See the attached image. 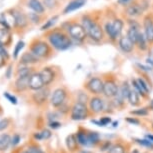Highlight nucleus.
Instances as JSON below:
<instances>
[{
  "mask_svg": "<svg viewBox=\"0 0 153 153\" xmlns=\"http://www.w3.org/2000/svg\"><path fill=\"white\" fill-rule=\"evenodd\" d=\"M127 23H128L129 27L137 28V29L140 30V24L136 21V20H134V19H128V20H127Z\"/></svg>",
  "mask_w": 153,
  "mask_h": 153,
  "instance_id": "43",
  "label": "nucleus"
},
{
  "mask_svg": "<svg viewBox=\"0 0 153 153\" xmlns=\"http://www.w3.org/2000/svg\"><path fill=\"white\" fill-rule=\"evenodd\" d=\"M126 121L127 122H129V123H131V124H139L140 122H139V120L138 119H135V118H131V117H129V118H127L126 119Z\"/></svg>",
  "mask_w": 153,
  "mask_h": 153,
  "instance_id": "51",
  "label": "nucleus"
},
{
  "mask_svg": "<svg viewBox=\"0 0 153 153\" xmlns=\"http://www.w3.org/2000/svg\"><path fill=\"white\" fill-rule=\"evenodd\" d=\"M33 74L32 72V68L28 67V66H24V67H21L17 70V78H20V77H29Z\"/></svg>",
  "mask_w": 153,
  "mask_h": 153,
  "instance_id": "28",
  "label": "nucleus"
},
{
  "mask_svg": "<svg viewBox=\"0 0 153 153\" xmlns=\"http://www.w3.org/2000/svg\"><path fill=\"white\" fill-rule=\"evenodd\" d=\"M11 144V137L8 134L0 135V151H5Z\"/></svg>",
  "mask_w": 153,
  "mask_h": 153,
  "instance_id": "26",
  "label": "nucleus"
},
{
  "mask_svg": "<svg viewBox=\"0 0 153 153\" xmlns=\"http://www.w3.org/2000/svg\"><path fill=\"white\" fill-rule=\"evenodd\" d=\"M66 146H67V148L70 150V151H76L77 147H78V142H77V139H76V135H74V134L68 135L67 138H66Z\"/></svg>",
  "mask_w": 153,
  "mask_h": 153,
  "instance_id": "24",
  "label": "nucleus"
},
{
  "mask_svg": "<svg viewBox=\"0 0 153 153\" xmlns=\"http://www.w3.org/2000/svg\"><path fill=\"white\" fill-rule=\"evenodd\" d=\"M139 33H140V30L137 29V28L128 27V29H127V31H126V36L128 37V38L135 44L136 41H137V38H138Z\"/></svg>",
  "mask_w": 153,
  "mask_h": 153,
  "instance_id": "27",
  "label": "nucleus"
},
{
  "mask_svg": "<svg viewBox=\"0 0 153 153\" xmlns=\"http://www.w3.org/2000/svg\"><path fill=\"white\" fill-rule=\"evenodd\" d=\"M89 110L94 114H99L104 110V100L101 97L94 95L89 99Z\"/></svg>",
  "mask_w": 153,
  "mask_h": 153,
  "instance_id": "11",
  "label": "nucleus"
},
{
  "mask_svg": "<svg viewBox=\"0 0 153 153\" xmlns=\"http://www.w3.org/2000/svg\"><path fill=\"white\" fill-rule=\"evenodd\" d=\"M111 143L109 142V141H107V142H104L102 144V145L100 146V150L101 151H106V150H109L111 148Z\"/></svg>",
  "mask_w": 153,
  "mask_h": 153,
  "instance_id": "48",
  "label": "nucleus"
},
{
  "mask_svg": "<svg viewBox=\"0 0 153 153\" xmlns=\"http://www.w3.org/2000/svg\"><path fill=\"white\" fill-rule=\"evenodd\" d=\"M50 93V90L47 87H43L39 90L35 91L32 94V99L37 105H42L43 103H45V101L47 100V98Z\"/></svg>",
  "mask_w": 153,
  "mask_h": 153,
  "instance_id": "14",
  "label": "nucleus"
},
{
  "mask_svg": "<svg viewBox=\"0 0 153 153\" xmlns=\"http://www.w3.org/2000/svg\"><path fill=\"white\" fill-rule=\"evenodd\" d=\"M24 45H25V43L22 41V40H20V41L17 42V44L15 45V48H14V51H13V57L14 58H17L19 55V53L21 52V50L23 48H24Z\"/></svg>",
  "mask_w": 153,
  "mask_h": 153,
  "instance_id": "35",
  "label": "nucleus"
},
{
  "mask_svg": "<svg viewBox=\"0 0 153 153\" xmlns=\"http://www.w3.org/2000/svg\"><path fill=\"white\" fill-rule=\"evenodd\" d=\"M81 153H90V152H89V151H87V150H83V151H82Z\"/></svg>",
  "mask_w": 153,
  "mask_h": 153,
  "instance_id": "57",
  "label": "nucleus"
},
{
  "mask_svg": "<svg viewBox=\"0 0 153 153\" xmlns=\"http://www.w3.org/2000/svg\"><path fill=\"white\" fill-rule=\"evenodd\" d=\"M22 153H43V151L39 148V147L33 145V146H30L29 148L26 149L25 151H23Z\"/></svg>",
  "mask_w": 153,
  "mask_h": 153,
  "instance_id": "41",
  "label": "nucleus"
},
{
  "mask_svg": "<svg viewBox=\"0 0 153 153\" xmlns=\"http://www.w3.org/2000/svg\"><path fill=\"white\" fill-rule=\"evenodd\" d=\"M49 126H50L51 128H53V129H57V128H59V127L61 126V124H60L58 121L53 120V121H51V122L49 123Z\"/></svg>",
  "mask_w": 153,
  "mask_h": 153,
  "instance_id": "49",
  "label": "nucleus"
},
{
  "mask_svg": "<svg viewBox=\"0 0 153 153\" xmlns=\"http://www.w3.org/2000/svg\"><path fill=\"white\" fill-rule=\"evenodd\" d=\"M146 137L148 138V140H150L151 142H153V135H147Z\"/></svg>",
  "mask_w": 153,
  "mask_h": 153,
  "instance_id": "55",
  "label": "nucleus"
},
{
  "mask_svg": "<svg viewBox=\"0 0 153 153\" xmlns=\"http://www.w3.org/2000/svg\"><path fill=\"white\" fill-rule=\"evenodd\" d=\"M5 64V58L0 54V67H2Z\"/></svg>",
  "mask_w": 153,
  "mask_h": 153,
  "instance_id": "52",
  "label": "nucleus"
},
{
  "mask_svg": "<svg viewBox=\"0 0 153 153\" xmlns=\"http://www.w3.org/2000/svg\"><path fill=\"white\" fill-rule=\"evenodd\" d=\"M88 114H89V109L87 108L86 104L79 102V101L74 103L73 106L71 107L70 117L72 120L75 121L84 120L88 117Z\"/></svg>",
  "mask_w": 153,
  "mask_h": 153,
  "instance_id": "6",
  "label": "nucleus"
},
{
  "mask_svg": "<svg viewBox=\"0 0 153 153\" xmlns=\"http://www.w3.org/2000/svg\"><path fill=\"white\" fill-rule=\"evenodd\" d=\"M30 51L36 57H38L39 59L47 58L51 54L50 45L46 41H43V40H36V41H34L32 44H31Z\"/></svg>",
  "mask_w": 153,
  "mask_h": 153,
  "instance_id": "5",
  "label": "nucleus"
},
{
  "mask_svg": "<svg viewBox=\"0 0 153 153\" xmlns=\"http://www.w3.org/2000/svg\"><path fill=\"white\" fill-rule=\"evenodd\" d=\"M86 1H87V0H71V1L66 5V7L64 8V10H63V13L67 14V13L72 12V11L80 9V8L85 5Z\"/></svg>",
  "mask_w": 153,
  "mask_h": 153,
  "instance_id": "18",
  "label": "nucleus"
},
{
  "mask_svg": "<svg viewBox=\"0 0 153 153\" xmlns=\"http://www.w3.org/2000/svg\"><path fill=\"white\" fill-rule=\"evenodd\" d=\"M150 106H151V108H153V100L150 102Z\"/></svg>",
  "mask_w": 153,
  "mask_h": 153,
  "instance_id": "58",
  "label": "nucleus"
},
{
  "mask_svg": "<svg viewBox=\"0 0 153 153\" xmlns=\"http://www.w3.org/2000/svg\"><path fill=\"white\" fill-rule=\"evenodd\" d=\"M137 81L139 83V85L141 86V88L143 89V91L145 92V93L148 95V92H149V87H148V84L144 81L142 78H137Z\"/></svg>",
  "mask_w": 153,
  "mask_h": 153,
  "instance_id": "40",
  "label": "nucleus"
},
{
  "mask_svg": "<svg viewBox=\"0 0 153 153\" xmlns=\"http://www.w3.org/2000/svg\"><path fill=\"white\" fill-rule=\"evenodd\" d=\"M8 124H9L8 119H1L0 120V131L4 130V129L8 126Z\"/></svg>",
  "mask_w": 153,
  "mask_h": 153,
  "instance_id": "47",
  "label": "nucleus"
},
{
  "mask_svg": "<svg viewBox=\"0 0 153 153\" xmlns=\"http://www.w3.org/2000/svg\"><path fill=\"white\" fill-rule=\"evenodd\" d=\"M28 7L30 8L33 12L37 14H43L45 12V6L40 0H28Z\"/></svg>",
  "mask_w": 153,
  "mask_h": 153,
  "instance_id": "20",
  "label": "nucleus"
},
{
  "mask_svg": "<svg viewBox=\"0 0 153 153\" xmlns=\"http://www.w3.org/2000/svg\"><path fill=\"white\" fill-rule=\"evenodd\" d=\"M118 45L124 53H131L135 48V44L126 35L120 36V38L118 39Z\"/></svg>",
  "mask_w": 153,
  "mask_h": 153,
  "instance_id": "15",
  "label": "nucleus"
},
{
  "mask_svg": "<svg viewBox=\"0 0 153 153\" xmlns=\"http://www.w3.org/2000/svg\"><path fill=\"white\" fill-rule=\"evenodd\" d=\"M58 20V15H55V16H53V17H51L50 19L47 20L44 24L42 25V27H41V30L42 31H45V30H48V29H50L51 27L53 26L54 24L56 23V21Z\"/></svg>",
  "mask_w": 153,
  "mask_h": 153,
  "instance_id": "32",
  "label": "nucleus"
},
{
  "mask_svg": "<svg viewBox=\"0 0 153 153\" xmlns=\"http://www.w3.org/2000/svg\"><path fill=\"white\" fill-rule=\"evenodd\" d=\"M127 100L129 101V103H130L132 106H138L140 103V95L137 93V91L135 90V89L132 88Z\"/></svg>",
  "mask_w": 153,
  "mask_h": 153,
  "instance_id": "25",
  "label": "nucleus"
},
{
  "mask_svg": "<svg viewBox=\"0 0 153 153\" xmlns=\"http://www.w3.org/2000/svg\"><path fill=\"white\" fill-rule=\"evenodd\" d=\"M118 4L122 5V6H127L128 4H130L132 2V0H117Z\"/></svg>",
  "mask_w": 153,
  "mask_h": 153,
  "instance_id": "50",
  "label": "nucleus"
},
{
  "mask_svg": "<svg viewBox=\"0 0 153 153\" xmlns=\"http://www.w3.org/2000/svg\"><path fill=\"white\" fill-rule=\"evenodd\" d=\"M76 139H77V142L80 145H88L89 144V141H88V135L87 133L83 131H78L76 133Z\"/></svg>",
  "mask_w": 153,
  "mask_h": 153,
  "instance_id": "29",
  "label": "nucleus"
},
{
  "mask_svg": "<svg viewBox=\"0 0 153 153\" xmlns=\"http://www.w3.org/2000/svg\"><path fill=\"white\" fill-rule=\"evenodd\" d=\"M40 134H41L42 139H49V138L51 137V135H52L51 131L48 130V129H44V130H42L41 132H40Z\"/></svg>",
  "mask_w": 153,
  "mask_h": 153,
  "instance_id": "44",
  "label": "nucleus"
},
{
  "mask_svg": "<svg viewBox=\"0 0 153 153\" xmlns=\"http://www.w3.org/2000/svg\"><path fill=\"white\" fill-rule=\"evenodd\" d=\"M20 135H18V134H15L14 136L11 138V145L12 146H15V145H17L19 142H20Z\"/></svg>",
  "mask_w": 153,
  "mask_h": 153,
  "instance_id": "46",
  "label": "nucleus"
},
{
  "mask_svg": "<svg viewBox=\"0 0 153 153\" xmlns=\"http://www.w3.org/2000/svg\"><path fill=\"white\" fill-rule=\"evenodd\" d=\"M130 113L133 115H137V116H146V115H148L149 112L146 108H141V109H138V110L131 111Z\"/></svg>",
  "mask_w": 153,
  "mask_h": 153,
  "instance_id": "39",
  "label": "nucleus"
},
{
  "mask_svg": "<svg viewBox=\"0 0 153 153\" xmlns=\"http://www.w3.org/2000/svg\"><path fill=\"white\" fill-rule=\"evenodd\" d=\"M66 32L68 33V35L70 36L71 39H73L77 42H83L87 37V33H86L85 29L81 25V23L68 22Z\"/></svg>",
  "mask_w": 153,
  "mask_h": 153,
  "instance_id": "4",
  "label": "nucleus"
},
{
  "mask_svg": "<svg viewBox=\"0 0 153 153\" xmlns=\"http://www.w3.org/2000/svg\"><path fill=\"white\" fill-rule=\"evenodd\" d=\"M4 97L6 98V99L9 101L10 103H12V104H17V99H16V97L15 96H13V95H11L9 94L8 92H5L4 93Z\"/></svg>",
  "mask_w": 153,
  "mask_h": 153,
  "instance_id": "42",
  "label": "nucleus"
},
{
  "mask_svg": "<svg viewBox=\"0 0 153 153\" xmlns=\"http://www.w3.org/2000/svg\"><path fill=\"white\" fill-rule=\"evenodd\" d=\"M103 86H104V81L99 77H92L86 82L85 87L86 89L92 93L93 95H99L102 94L103 92Z\"/></svg>",
  "mask_w": 153,
  "mask_h": 153,
  "instance_id": "7",
  "label": "nucleus"
},
{
  "mask_svg": "<svg viewBox=\"0 0 153 153\" xmlns=\"http://www.w3.org/2000/svg\"><path fill=\"white\" fill-rule=\"evenodd\" d=\"M135 141H136V142L141 146L146 147V148H149L151 150L153 149V143L150 140H147V139H135Z\"/></svg>",
  "mask_w": 153,
  "mask_h": 153,
  "instance_id": "36",
  "label": "nucleus"
},
{
  "mask_svg": "<svg viewBox=\"0 0 153 153\" xmlns=\"http://www.w3.org/2000/svg\"><path fill=\"white\" fill-rule=\"evenodd\" d=\"M34 137H35L36 139H38V140H41V139H42V137H41V134H40V132H39V133H35V134H34Z\"/></svg>",
  "mask_w": 153,
  "mask_h": 153,
  "instance_id": "54",
  "label": "nucleus"
},
{
  "mask_svg": "<svg viewBox=\"0 0 153 153\" xmlns=\"http://www.w3.org/2000/svg\"><path fill=\"white\" fill-rule=\"evenodd\" d=\"M11 40V34L9 29L0 26V44L6 45L10 42Z\"/></svg>",
  "mask_w": 153,
  "mask_h": 153,
  "instance_id": "22",
  "label": "nucleus"
},
{
  "mask_svg": "<svg viewBox=\"0 0 153 153\" xmlns=\"http://www.w3.org/2000/svg\"><path fill=\"white\" fill-rule=\"evenodd\" d=\"M118 92H119V87H118L117 83L115 82V80L112 78L106 79L104 81L102 94L106 98H114Z\"/></svg>",
  "mask_w": 153,
  "mask_h": 153,
  "instance_id": "9",
  "label": "nucleus"
},
{
  "mask_svg": "<svg viewBox=\"0 0 153 153\" xmlns=\"http://www.w3.org/2000/svg\"><path fill=\"white\" fill-rule=\"evenodd\" d=\"M81 25L85 29L87 36L95 42L102 41L105 36L104 28L99 24V22L96 21L93 17L89 14H85L81 18Z\"/></svg>",
  "mask_w": 153,
  "mask_h": 153,
  "instance_id": "1",
  "label": "nucleus"
},
{
  "mask_svg": "<svg viewBox=\"0 0 153 153\" xmlns=\"http://www.w3.org/2000/svg\"><path fill=\"white\" fill-rule=\"evenodd\" d=\"M28 19H29V21H31L34 24H38L40 22V14H37L35 12H31L28 14Z\"/></svg>",
  "mask_w": 153,
  "mask_h": 153,
  "instance_id": "37",
  "label": "nucleus"
},
{
  "mask_svg": "<svg viewBox=\"0 0 153 153\" xmlns=\"http://www.w3.org/2000/svg\"><path fill=\"white\" fill-rule=\"evenodd\" d=\"M11 17H12V19H13L14 26L19 27V28H24L28 24V21H29L27 15H25L22 11L15 10V9L12 10Z\"/></svg>",
  "mask_w": 153,
  "mask_h": 153,
  "instance_id": "12",
  "label": "nucleus"
},
{
  "mask_svg": "<svg viewBox=\"0 0 153 153\" xmlns=\"http://www.w3.org/2000/svg\"><path fill=\"white\" fill-rule=\"evenodd\" d=\"M130 91H131V89H130V86L128 85V83L123 82L122 85H121V87L119 88V92H120V94L122 95V97L124 98V100L128 98Z\"/></svg>",
  "mask_w": 153,
  "mask_h": 153,
  "instance_id": "31",
  "label": "nucleus"
},
{
  "mask_svg": "<svg viewBox=\"0 0 153 153\" xmlns=\"http://www.w3.org/2000/svg\"><path fill=\"white\" fill-rule=\"evenodd\" d=\"M108 153H125V147L120 143L114 144L108 150Z\"/></svg>",
  "mask_w": 153,
  "mask_h": 153,
  "instance_id": "33",
  "label": "nucleus"
},
{
  "mask_svg": "<svg viewBox=\"0 0 153 153\" xmlns=\"http://www.w3.org/2000/svg\"><path fill=\"white\" fill-rule=\"evenodd\" d=\"M132 86H133V89H135V90L137 91V93L141 95L142 97H147L148 95H147L145 92L143 91V89L141 88V86L139 85V83H138L137 79H133L132 80Z\"/></svg>",
  "mask_w": 153,
  "mask_h": 153,
  "instance_id": "34",
  "label": "nucleus"
},
{
  "mask_svg": "<svg viewBox=\"0 0 153 153\" xmlns=\"http://www.w3.org/2000/svg\"><path fill=\"white\" fill-rule=\"evenodd\" d=\"M88 135V141L89 144H92V145H95V144H98L100 142V136L97 132L95 131H90L89 133H87Z\"/></svg>",
  "mask_w": 153,
  "mask_h": 153,
  "instance_id": "30",
  "label": "nucleus"
},
{
  "mask_svg": "<svg viewBox=\"0 0 153 153\" xmlns=\"http://www.w3.org/2000/svg\"><path fill=\"white\" fill-rule=\"evenodd\" d=\"M124 27V22L122 19L116 18L113 21H107L104 25V32L112 41L119 39Z\"/></svg>",
  "mask_w": 153,
  "mask_h": 153,
  "instance_id": "3",
  "label": "nucleus"
},
{
  "mask_svg": "<svg viewBox=\"0 0 153 153\" xmlns=\"http://www.w3.org/2000/svg\"><path fill=\"white\" fill-rule=\"evenodd\" d=\"M143 29L144 35L148 44H153V19L151 16L147 15L143 19Z\"/></svg>",
  "mask_w": 153,
  "mask_h": 153,
  "instance_id": "13",
  "label": "nucleus"
},
{
  "mask_svg": "<svg viewBox=\"0 0 153 153\" xmlns=\"http://www.w3.org/2000/svg\"><path fill=\"white\" fill-rule=\"evenodd\" d=\"M29 78H30V76L17 78L15 81V84H14L15 90L18 92H22V91L26 90L27 88H29Z\"/></svg>",
  "mask_w": 153,
  "mask_h": 153,
  "instance_id": "21",
  "label": "nucleus"
},
{
  "mask_svg": "<svg viewBox=\"0 0 153 153\" xmlns=\"http://www.w3.org/2000/svg\"><path fill=\"white\" fill-rule=\"evenodd\" d=\"M39 73H40V76H41L43 83H44L45 86H47L50 84V83H52L54 78H55V71H54L53 68H51V67H44Z\"/></svg>",
  "mask_w": 153,
  "mask_h": 153,
  "instance_id": "17",
  "label": "nucleus"
},
{
  "mask_svg": "<svg viewBox=\"0 0 153 153\" xmlns=\"http://www.w3.org/2000/svg\"><path fill=\"white\" fill-rule=\"evenodd\" d=\"M140 66V67H142V68H144V66L143 65H140V64H138ZM146 70H150V68H148V67H146Z\"/></svg>",
  "mask_w": 153,
  "mask_h": 153,
  "instance_id": "56",
  "label": "nucleus"
},
{
  "mask_svg": "<svg viewBox=\"0 0 153 153\" xmlns=\"http://www.w3.org/2000/svg\"><path fill=\"white\" fill-rule=\"evenodd\" d=\"M0 54H1L5 59H8V57H9V53H8V51L6 50L5 46L2 44H0Z\"/></svg>",
  "mask_w": 153,
  "mask_h": 153,
  "instance_id": "45",
  "label": "nucleus"
},
{
  "mask_svg": "<svg viewBox=\"0 0 153 153\" xmlns=\"http://www.w3.org/2000/svg\"><path fill=\"white\" fill-rule=\"evenodd\" d=\"M66 97H67V92L64 88H57L53 91L50 98V103L53 107L58 108L61 105L64 104Z\"/></svg>",
  "mask_w": 153,
  "mask_h": 153,
  "instance_id": "8",
  "label": "nucleus"
},
{
  "mask_svg": "<svg viewBox=\"0 0 153 153\" xmlns=\"http://www.w3.org/2000/svg\"><path fill=\"white\" fill-rule=\"evenodd\" d=\"M11 68H12V66H9L8 67V70H7V73H6V77L7 78H10V72H11Z\"/></svg>",
  "mask_w": 153,
  "mask_h": 153,
  "instance_id": "53",
  "label": "nucleus"
},
{
  "mask_svg": "<svg viewBox=\"0 0 153 153\" xmlns=\"http://www.w3.org/2000/svg\"><path fill=\"white\" fill-rule=\"evenodd\" d=\"M144 8L143 6L141 5V2H137V1H134V2H131L130 4H128L125 8V13L127 16L131 17H138V16H141L144 12Z\"/></svg>",
  "mask_w": 153,
  "mask_h": 153,
  "instance_id": "10",
  "label": "nucleus"
},
{
  "mask_svg": "<svg viewBox=\"0 0 153 153\" xmlns=\"http://www.w3.org/2000/svg\"><path fill=\"white\" fill-rule=\"evenodd\" d=\"M43 4L48 9H54L58 4V1L57 0H43Z\"/></svg>",
  "mask_w": 153,
  "mask_h": 153,
  "instance_id": "38",
  "label": "nucleus"
},
{
  "mask_svg": "<svg viewBox=\"0 0 153 153\" xmlns=\"http://www.w3.org/2000/svg\"><path fill=\"white\" fill-rule=\"evenodd\" d=\"M38 61H39V58L34 55L31 51L30 52L28 51V52L23 53L21 58H20V63L25 66H28L30 64H35V63H37Z\"/></svg>",
  "mask_w": 153,
  "mask_h": 153,
  "instance_id": "19",
  "label": "nucleus"
},
{
  "mask_svg": "<svg viewBox=\"0 0 153 153\" xmlns=\"http://www.w3.org/2000/svg\"><path fill=\"white\" fill-rule=\"evenodd\" d=\"M135 46H137V48L139 49L140 51H145L148 49V42H147L144 33L141 32V31H140L139 35H138V38H137L136 43H135Z\"/></svg>",
  "mask_w": 153,
  "mask_h": 153,
  "instance_id": "23",
  "label": "nucleus"
},
{
  "mask_svg": "<svg viewBox=\"0 0 153 153\" xmlns=\"http://www.w3.org/2000/svg\"><path fill=\"white\" fill-rule=\"evenodd\" d=\"M43 87H45V85H44V83H43L41 76H40V73L39 72L33 73L29 78V88L31 90L37 91Z\"/></svg>",
  "mask_w": 153,
  "mask_h": 153,
  "instance_id": "16",
  "label": "nucleus"
},
{
  "mask_svg": "<svg viewBox=\"0 0 153 153\" xmlns=\"http://www.w3.org/2000/svg\"><path fill=\"white\" fill-rule=\"evenodd\" d=\"M47 38L50 45L58 51L67 50L72 45V39L68 35V33L65 32L63 29L50 31L47 35Z\"/></svg>",
  "mask_w": 153,
  "mask_h": 153,
  "instance_id": "2",
  "label": "nucleus"
}]
</instances>
